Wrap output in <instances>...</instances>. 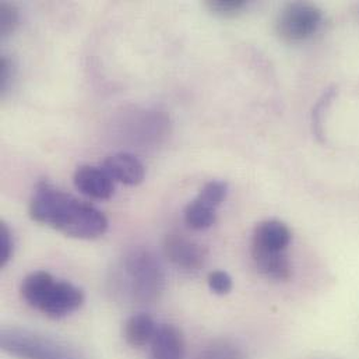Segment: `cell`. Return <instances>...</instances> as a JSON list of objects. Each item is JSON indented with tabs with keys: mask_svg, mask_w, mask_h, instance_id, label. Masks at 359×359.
Returning a JSON list of instances; mask_svg holds the SVG:
<instances>
[{
	"mask_svg": "<svg viewBox=\"0 0 359 359\" xmlns=\"http://www.w3.org/2000/svg\"><path fill=\"white\" fill-rule=\"evenodd\" d=\"M123 273L130 295L140 304L156 302L164 290V273L157 257L144 249L129 253Z\"/></svg>",
	"mask_w": 359,
	"mask_h": 359,
	"instance_id": "3957f363",
	"label": "cell"
},
{
	"mask_svg": "<svg viewBox=\"0 0 359 359\" xmlns=\"http://www.w3.org/2000/svg\"><path fill=\"white\" fill-rule=\"evenodd\" d=\"M73 182L79 191L97 200H107L112 197L115 191L114 180L102 168H95L91 165L77 168Z\"/></svg>",
	"mask_w": 359,
	"mask_h": 359,
	"instance_id": "ba28073f",
	"label": "cell"
},
{
	"mask_svg": "<svg viewBox=\"0 0 359 359\" xmlns=\"http://www.w3.org/2000/svg\"><path fill=\"white\" fill-rule=\"evenodd\" d=\"M334 95L333 90H329L318 102V105L313 109V116H312V123H313V132L318 135V137H322V112L325 111V107L330 104L332 98Z\"/></svg>",
	"mask_w": 359,
	"mask_h": 359,
	"instance_id": "ffe728a7",
	"label": "cell"
},
{
	"mask_svg": "<svg viewBox=\"0 0 359 359\" xmlns=\"http://www.w3.org/2000/svg\"><path fill=\"white\" fill-rule=\"evenodd\" d=\"M151 359H184V343L172 325H161L151 341Z\"/></svg>",
	"mask_w": 359,
	"mask_h": 359,
	"instance_id": "30bf717a",
	"label": "cell"
},
{
	"mask_svg": "<svg viewBox=\"0 0 359 359\" xmlns=\"http://www.w3.org/2000/svg\"><path fill=\"white\" fill-rule=\"evenodd\" d=\"M246 6L245 0H208L205 7L219 15H235Z\"/></svg>",
	"mask_w": 359,
	"mask_h": 359,
	"instance_id": "2e32d148",
	"label": "cell"
},
{
	"mask_svg": "<svg viewBox=\"0 0 359 359\" xmlns=\"http://www.w3.org/2000/svg\"><path fill=\"white\" fill-rule=\"evenodd\" d=\"M18 22V11L10 3L0 4V35L7 36Z\"/></svg>",
	"mask_w": 359,
	"mask_h": 359,
	"instance_id": "e0dca14e",
	"label": "cell"
},
{
	"mask_svg": "<svg viewBox=\"0 0 359 359\" xmlns=\"http://www.w3.org/2000/svg\"><path fill=\"white\" fill-rule=\"evenodd\" d=\"M112 180L125 183L128 186H136L142 183L146 175L144 165L132 154L118 153L104 160L101 167Z\"/></svg>",
	"mask_w": 359,
	"mask_h": 359,
	"instance_id": "9c48e42d",
	"label": "cell"
},
{
	"mask_svg": "<svg viewBox=\"0 0 359 359\" xmlns=\"http://www.w3.org/2000/svg\"><path fill=\"white\" fill-rule=\"evenodd\" d=\"M322 22V11L309 3L287 4L278 14L276 31L287 42H299L312 36Z\"/></svg>",
	"mask_w": 359,
	"mask_h": 359,
	"instance_id": "5b68a950",
	"label": "cell"
},
{
	"mask_svg": "<svg viewBox=\"0 0 359 359\" xmlns=\"http://www.w3.org/2000/svg\"><path fill=\"white\" fill-rule=\"evenodd\" d=\"M11 76V62L8 57H0V90L4 91L10 83Z\"/></svg>",
	"mask_w": 359,
	"mask_h": 359,
	"instance_id": "44dd1931",
	"label": "cell"
},
{
	"mask_svg": "<svg viewBox=\"0 0 359 359\" xmlns=\"http://www.w3.org/2000/svg\"><path fill=\"white\" fill-rule=\"evenodd\" d=\"M210 290L218 295H225L232 290V278L228 273L217 270L208 276Z\"/></svg>",
	"mask_w": 359,
	"mask_h": 359,
	"instance_id": "ac0fdd59",
	"label": "cell"
},
{
	"mask_svg": "<svg viewBox=\"0 0 359 359\" xmlns=\"http://www.w3.org/2000/svg\"><path fill=\"white\" fill-rule=\"evenodd\" d=\"M164 252L171 263L186 271H197L205 262V250L203 246L178 233L165 238Z\"/></svg>",
	"mask_w": 359,
	"mask_h": 359,
	"instance_id": "8992f818",
	"label": "cell"
},
{
	"mask_svg": "<svg viewBox=\"0 0 359 359\" xmlns=\"http://www.w3.org/2000/svg\"><path fill=\"white\" fill-rule=\"evenodd\" d=\"M196 359H246L245 354L229 341H214L204 347Z\"/></svg>",
	"mask_w": 359,
	"mask_h": 359,
	"instance_id": "5bb4252c",
	"label": "cell"
},
{
	"mask_svg": "<svg viewBox=\"0 0 359 359\" xmlns=\"http://www.w3.org/2000/svg\"><path fill=\"white\" fill-rule=\"evenodd\" d=\"M157 323L147 313H137L132 316L125 325V340L133 348H142L151 344L156 333Z\"/></svg>",
	"mask_w": 359,
	"mask_h": 359,
	"instance_id": "7c38bea8",
	"label": "cell"
},
{
	"mask_svg": "<svg viewBox=\"0 0 359 359\" xmlns=\"http://www.w3.org/2000/svg\"><path fill=\"white\" fill-rule=\"evenodd\" d=\"M184 221L196 231L207 229L215 222V208L194 198L184 208Z\"/></svg>",
	"mask_w": 359,
	"mask_h": 359,
	"instance_id": "4fadbf2b",
	"label": "cell"
},
{
	"mask_svg": "<svg viewBox=\"0 0 359 359\" xmlns=\"http://www.w3.org/2000/svg\"><path fill=\"white\" fill-rule=\"evenodd\" d=\"M1 350L20 359H84L69 346L27 330L1 332Z\"/></svg>",
	"mask_w": 359,
	"mask_h": 359,
	"instance_id": "277c9868",
	"label": "cell"
},
{
	"mask_svg": "<svg viewBox=\"0 0 359 359\" xmlns=\"http://www.w3.org/2000/svg\"><path fill=\"white\" fill-rule=\"evenodd\" d=\"M228 184L222 180H211L203 186L197 198L204 204L217 208L226 197Z\"/></svg>",
	"mask_w": 359,
	"mask_h": 359,
	"instance_id": "9a60e30c",
	"label": "cell"
},
{
	"mask_svg": "<svg viewBox=\"0 0 359 359\" xmlns=\"http://www.w3.org/2000/svg\"><path fill=\"white\" fill-rule=\"evenodd\" d=\"M292 233L290 228L277 219L260 222L252 239V252H285Z\"/></svg>",
	"mask_w": 359,
	"mask_h": 359,
	"instance_id": "52a82bcc",
	"label": "cell"
},
{
	"mask_svg": "<svg viewBox=\"0 0 359 359\" xmlns=\"http://www.w3.org/2000/svg\"><path fill=\"white\" fill-rule=\"evenodd\" d=\"M13 255V239L8 226L0 222V267H4Z\"/></svg>",
	"mask_w": 359,
	"mask_h": 359,
	"instance_id": "d6986e66",
	"label": "cell"
},
{
	"mask_svg": "<svg viewBox=\"0 0 359 359\" xmlns=\"http://www.w3.org/2000/svg\"><path fill=\"white\" fill-rule=\"evenodd\" d=\"M257 271L269 280L285 281L292 274V266L285 252H252Z\"/></svg>",
	"mask_w": 359,
	"mask_h": 359,
	"instance_id": "8fae6325",
	"label": "cell"
},
{
	"mask_svg": "<svg viewBox=\"0 0 359 359\" xmlns=\"http://www.w3.org/2000/svg\"><path fill=\"white\" fill-rule=\"evenodd\" d=\"M21 295L31 308L52 319L76 312L84 302V294L79 287L56 280L46 271L27 276L21 284Z\"/></svg>",
	"mask_w": 359,
	"mask_h": 359,
	"instance_id": "7a4b0ae2",
	"label": "cell"
},
{
	"mask_svg": "<svg viewBox=\"0 0 359 359\" xmlns=\"http://www.w3.org/2000/svg\"><path fill=\"white\" fill-rule=\"evenodd\" d=\"M29 215L34 221L76 239H95L108 229V219L100 210L48 182L36 184Z\"/></svg>",
	"mask_w": 359,
	"mask_h": 359,
	"instance_id": "6da1fadb",
	"label": "cell"
}]
</instances>
